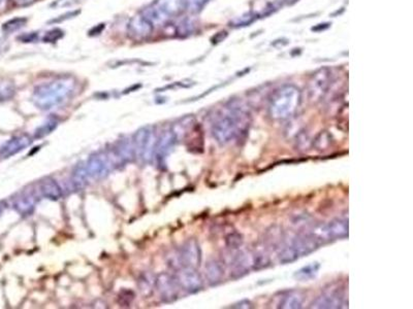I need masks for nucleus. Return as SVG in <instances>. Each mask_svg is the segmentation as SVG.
I'll return each instance as SVG.
<instances>
[{"label": "nucleus", "instance_id": "1", "mask_svg": "<svg viewBox=\"0 0 413 309\" xmlns=\"http://www.w3.org/2000/svg\"><path fill=\"white\" fill-rule=\"evenodd\" d=\"M251 113L248 107L239 100L229 101L221 110L212 126L214 138L220 144L237 140L248 131Z\"/></svg>", "mask_w": 413, "mask_h": 309}, {"label": "nucleus", "instance_id": "2", "mask_svg": "<svg viewBox=\"0 0 413 309\" xmlns=\"http://www.w3.org/2000/svg\"><path fill=\"white\" fill-rule=\"evenodd\" d=\"M75 90V81L71 76H62L42 84L34 89L32 101L43 110H48L64 103Z\"/></svg>", "mask_w": 413, "mask_h": 309}, {"label": "nucleus", "instance_id": "3", "mask_svg": "<svg viewBox=\"0 0 413 309\" xmlns=\"http://www.w3.org/2000/svg\"><path fill=\"white\" fill-rule=\"evenodd\" d=\"M300 103V89L293 85H286L272 96L269 104V113L274 120H286L297 111Z\"/></svg>", "mask_w": 413, "mask_h": 309}, {"label": "nucleus", "instance_id": "4", "mask_svg": "<svg viewBox=\"0 0 413 309\" xmlns=\"http://www.w3.org/2000/svg\"><path fill=\"white\" fill-rule=\"evenodd\" d=\"M121 164H123V162L112 148L109 150L97 151L91 154L85 167L88 177L90 179L98 181L108 177L114 168L121 166Z\"/></svg>", "mask_w": 413, "mask_h": 309}, {"label": "nucleus", "instance_id": "5", "mask_svg": "<svg viewBox=\"0 0 413 309\" xmlns=\"http://www.w3.org/2000/svg\"><path fill=\"white\" fill-rule=\"evenodd\" d=\"M184 9V0H155L141 13L153 24L164 25Z\"/></svg>", "mask_w": 413, "mask_h": 309}, {"label": "nucleus", "instance_id": "6", "mask_svg": "<svg viewBox=\"0 0 413 309\" xmlns=\"http://www.w3.org/2000/svg\"><path fill=\"white\" fill-rule=\"evenodd\" d=\"M320 244L321 242L311 233L299 236L293 239L289 246L282 250L279 256V260L282 264L294 262L299 258L314 252L320 246Z\"/></svg>", "mask_w": 413, "mask_h": 309}, {"label": "nucleus", "instance_id": "7", "mask_svg": "<svg viewBox=\"0 0 413 309\" xmlns=\"http://www.w3.org/2000/svg\"><path fill=\"white\" fill-rule=\"evenodd\" d=\"M202 252L199 243L194 239L186 241L174 255L170 256V265L177 269L196 268L201 265Z\"/></svg>", "mask_w": 413, "mask_h": 309}, {"label": "nucleus", "instance_id": "8", "mask_svg": "<svg viewBox=\"0 0 413 309\" xmlns=\"http://www.w3.org/2000/svg\"><path fill=\"white\" fill-rule=\"evenodd\" d=\"M134 154L136 158L149 162L154 156L155 147V128L146 126L137 130L132 137Z\"/></svg>", "mask_w": 413, "mask_h": 309}, {"label": "nucleus", "instance_id": "9", "mask_svg": "<svg viewBox=\"0 0 413 309\" xmlns=\"http://www.w3.org/2000/svg\"><path fill=\"white\" fill-rule=\"evenodd\" d=\"M310 233L315 236L321 243L345 238L348 236V220L335 219L324 225L316 227Z\"/></svg>", "mask_w": 413, "mask_h": 309}, {"label": "nucleus", "instance_id": "10", "mask_svg": "<svg viewBox=\"0 0 413 309\" xmlns=\"http://www.w3.org/2000/svg\"><path fill=\"white\" fill-rule=\"evenodd\" d=\"M155 287L160 299L166 303H172L179 297L180 285L175 275L163 272L155 277Z\"/></svg>", "mask_w": 413, "mask_h": 309}, {"label": "nucleus", "instance_id": "11", "mask_svg": "<svg viewBox=\"0 0 413 309\" xmlns=\"http://www.w3.org/2000/svg\"><path fill=\"white\" fill-rule=\"evenodd\" d=\"M332 81V72L328 68L323 67L312 75L309 81L308 91L311 101H318L326 93Z\"/></svg>", "mask_w": 413, "mask_h": 309}, {"label": "nucleus", "instance_id": "12", "mask_svg": "<svg viewBox=\"0 0 413 309\" xmlns=\"http://www.w3.org/2000/svg\"><path fill=\"white\" fill-rule=\"evenodd\" d=\"M154 30L153 24L142 14L133 16L127 25V33L131 40L143 42L149 38Z\"/></svg>", "mask_w": 413, "mask_h": 309}, {"label": "nucleus", "instance_id": "13", "mask_svg": "<svg viewBox=\"0 0 413 309\" xmlns=\"http://www.w3.org/2000/svg\"><path fill=\"white\" fill-rule=\"evenodd\" d=\"M180 288L184 289L189 294H195L200 292L204 286V281L201 274L196 271L195 268H182L178 270L176 275Z\"/></svg>", "mask_w": 413, "mask_h": 309}, {"label": "nucleus", "instance_id": "14", "mask_svg": "<svg viewBox=\"0 0 413 309\" xmlns=\"http://www.w3.org/2000/svg\"><path fill=\"white\" fill-rule=\"evenodd\" d=\"M345 304V295L340 288L329 289L312 302L310 308L315 309H337Z\"/></svg>", "mask_w": 413, "mask_h": 309}, {"label": "nucleus", "instance_id": "15", "mask_svg": "<svg viewBox=\"0 0 413 309\" xmlns=\"http://www.w3.org/2000/svg\"><path fill=\"white\" fill-rule=\"evenodd\" d=\"M38 192L30 189L23 190L14 198V207L21 216H30L38 201Z\"/></svg>", "mask_w": 413, "mask_h": 309}, {"label": "nucleus", "instance_id": "16", "mask_svg": "<svg viewBox=\"0 0 413 309\" xmlns=\"http://www.w3.org/2000/svg\"><path fill=\"white\" fill-rule=\"evenodd\" d=\"M177 136L176 134L173 132V130H168L164 131L158 140L156 141L155 147H154V156L157 162L162 163L166 158L169 156L170 152L173 150L176 142H177Z\"/></svg>", "mask_w": 413, "mask_h": 309}, {"label": "nucleus", "instance_id": "17", "mask_svg": "<svg viewBox=\"0 0 413 309\" xmlns=\"http://www.w3.org/2000/svg\"><path fill=\"white\" fill-rule=\"evenodd\" d=\"M32 143V138L27 134H22L19 135L9 140L3 147L0 149V154L4 158H9L13 154L23 150L27 146H29Z\"/></svg>", "mask_w": 413, "mask_h": 309}, {"label": "nucleus", "instance_id": "18", "mask_svg": "<svg viewBox=\"0 0 413 309\" xmlns=\"http://www.w3.org/2000/svg\"><path fill=\"white\" fill-rule=\"evenodd\" d=\"M37 192L42 197H45L52 201H57L62 197V190L60 186L51 178H47L38 183Z\"/></svg>", "mask_w": 413, "mask_h": 309}, {"label": "nucleus", "instance_id": "19", "mask_svg": "<svg viewBox=\"0 0 413 309\" xmlns=\"http://www.w3.org/2000/svg\"><path fill=\"white\" fill-rule=\"evenodd\" d=\"M304 299H305V296L301 292H296V291L288 292L281 298L278 304V308H282V309L302 308Z\"/></svg>", "mask_w": 413, "mask_h": 309}, {"label": "nucleus", "instance_id": "20", "mask_svg": "<svg viewBox=\"0 0 413 309\" xmlns=\"http://www.w3.org/2000/svg\"><path fill=\"white\" fill-rule=\"evenodd\" d=\"M206 276L210 284H218L223 278V269L221 265L216 261L209 262L206 265Z\"/></svg>", "mask_w": 413, "mask_h": 309}, {"label": "nucleus", "instance_id": "21", "mask_svg": "<svg viewBox=\"0 0 413 309\" xmlns=\"http://www.w3.org/2000/svg\"><path fill=\"white\" fill-rule=\"evenodd\" d=\"M320 265L319 263H311L303 268H301L299 271L294 273V277H296L300 281H309L312 280L313 278H315L318 271H319Z\"/></svg>", "mask_w": 413, "mask_h": 309}, {"label": "nucleus", "instance_id": "22", "mask_svg": "<svg viewBox=\"0 0 413 309\" xmlns=\"http://www.w3.org/2000/svg\"><path fill=\"white\" fill-rule=\"evenodd\" d=\"M88 173L85 165H78L74 168L72 173V183L76 189L84 188L88 183Z\"/></svg>", "mask_w": 413, "mask_h": 309}, {"label": "nucleus", "instance_id": "23", "mask_svg": "<svg viewBox=\"0 0 413 309\" xmlns=\"http://www.w3.org/2000/svg\"><path fill=\"white\" fill-rule=\"evenodd\" d=\"M16 94V87L12 81H0V102L11 100Z\"/></svg>", "mask_w": 413, "mask_h": 309}, {"label": "nucleus", "instance_id": "24", "mask_svg": "<svg viewBox=\"0 0 413 309\" xmlns=\"http://www.w3.org/2000/svg\"><path fill=\"white\" fill-rule=\"evenodd\" d=\"M140 291L144 296H149L153 292V285L155 284V278H152L148 273H143L137 280Z\"/></svg>", "mask_w": 413, "mask_h": 309}, {"label": "nucleus", "instance_id": "25", "mask_svg": "<svg viewBox=\"0 0 413 309\" xmlns=\"http://www.w3.org/2000/svg\"><path fill=\"white\" fill-rule=\"evenodd\" d=\"M58 126V121L56 119H49L47 122H45L42 126H39L35 130L34 137L35 138H43L47 135L51 134Z\"/></svg>", "mask_w": 413, "mask_h": 309}, {"label": "nucleus", "instance_id": "26", "mask_svg": "<svg viewBox=\"0 0 413 309\" xmlns=\"http://www.w3.org/2000/svg\"><path fill=\"white\" fill-rule=\"evenodd\" d=\"M27 18H14L12 20L7 21L3 25V30L6 33H13L18 31L19 29H21L24 27L27 23Z\"/></svg>", "mask_w": 413, "mask_h": 309}, {"label": "nucleus", "instance_id": "27", "mask_svg": "<svg viewBox=\"0 0 413 309\" xmlns=\"http://www.w3.org/2000/svg\"><path fill=\"white\" fill-rule=\"evenodd\" d=\"M192 31H193V24L191 21L187 20V19H184V20L179 22L174 28L175 35L179 36V37L188 36L192 33Z\"/></svg>", "mask_w": 413, "mask_h": 309}, {"label": "nucleus", "instance_id": "28", "mask_svg": "<svg viewBox=\"0 0 413 309\" xmlns=\"http://www.w3.org/2000/svg\"><path fill=\"white\" fill-rule=\"evenodd\" d=\"M210 0H184V9L190 14H198L208 5Z\"/></svg>", "mask_w": 413, "mask_h": 309}, {"label": "nucleus", "instance_id": "29", "mask_svg": "<svg viewBox=\"0 0 413 309\" xmlns=\"http://www.w3.org/2000/svg\"><path fill=\"white\" fill-rule=\"evenodd\" d=\"M63 35H64L63 30L59 29V28H54V29L48 31L45 34L43 41H44V43H47V44H55L59 40H61V38L63 37Z\"/></svg>", "mask_w": 413, "mask_h": 309}, {"label": "nucleus", "instance_id": "30", "mask_svg": "<svg viewBox=\"0 0 413 309\" xmlns=\"http://www.w3.org/2000/svg\"><path fill=\"white\" fill-rule=\"evenodd\" d=\"M254 17H252L251 15H247V16H242L238 19H235V20L232 22V26L234 27H240V26H247L249 24H251L254 21Z\"/></svg>", "mask_w": 413, "mask_h": 309}, {"label": "nucleus", "instance_id": "31", "mask_svg": "<svg viewBox=\"0 0 413 309\" xmlns=\"http://www.w3.org/2000/svg\"><path fill=\"white\" fill-rule=\"evenodd\" d=\"M37 38H38L37 33L36 32H31V33H25V34L20 35L18 37V41H20L21 43L28 44V43H34L37 40Z\"/></svg>", "mask_w": 413, "mask_h": 309}, {"label": "nucleus", "instance_id": "32", "mask_svg": "<svg viewBox=\"0 0 413 309\" xmlns=\"http://www.w3.org/2000/svg\"><path fill=\"white\" fill-rule=\"evenodd\" d=\"M75 3H76V0H56V2L52 4V7L56 9H62V8L72 6Z\"/></svg>", "mask_w": 413, "mask_h": 309}, {"label": "nucleus", "instance_id": "33", "mask_svg": "<svg viewBox=\"0 0 413 309\" xmlns=\"http://www.w3.org/2000/svg\"><path fill=\"white\" fill-rule=\"evenodd\" d=\"M81 12L80 11H74V12H71V13H67V14H65L64 16H60L61 18H58V19H54L53 21H51V22H61V21H65V20H68V19H70V18H72V17H75L76 15H78L80 14Z\"/></svg>", "mask_w": 413, "mask_h": 309}, {"label": "nucleus", "instance_id": "34", "mask_svg": "<svg viewBox=\"0 0 413 309\" xmlns=\"http://www.w3.org/2000/svg\"><path fill=\"white\" fill-rule=\"evenodd\" d=\"M226 36H227V33H226L225 31L218 32L217 34H215V35L213 36V38H212V43H213V44H218V43L222 42Z\"/></svg>", "mask_w": 413, "mask_h": 309}, {"label": "nucleus", "instance_id": "35", "mask_svg": "<svg viewBox=\"0 0 413 309\" xmlns=\"http://www.w3.org/2000/svg\"><path fill=\"white\" fill-rule=\"evenodd\" d=\"M253 306H252V303L250 302V301H248V300H242L241 302H239V303H237V304H233L232 306H230V308H245V309H248V308H252Z\"/></svg>", "mask_w": 413, "mask_h": 309}, {"label": "nucleus", "instance_id": "36", "mask_svg": "<svg viewBox=\"0 0 413 309\" xmlns=\"http://www.w3.org/2000/svg\"><path fill=\"white\" fill-rule=\"evenodd\" d=\"M16 6L18 7H27L33 4L35 0H13Z\"/></svg>", "mask_w": 413, "mask_h": 309}, {"label": "nucleus", "instance_id": "37", "mask_svg": "<svg viewBox=\"0 0 413 309\" xmlns=\"http://www.w3.org/2000/svg\"><path fill=\"white\" fill-rule=\"evenodd\" d=\"M105 27H106L105 24H100V25L93 27L90 31V35H96V34L102 33V31L105 29Z\"/></svg>", "mask_w": 413, "mask_h": 309}, {"label": "nucleus", "instance_id": "38", "mask_svg": "<svg viewBox=\"0 0 413 309\" xmlns=\"http://www.w3.org/2000/svg\"><path fill=\"white\" fill-rule=\"evenodd\" d=\"M9 43L6 40H3V38H0V53H4L7 52L9 50Z\"/></svg>", "mask_w": 413, "mask_h": 309}, {"label": "nucleus", "instance_id": "39", "mask_svg": "<svg viewBox=\"0 0 413 309\" xmlns=\"http://www.w3.org/2000/svg\"><path fill=\"white\" fill-rule=\"evenodd\" d=\"M6 203L5 202H0V215L3 214L4 212V210H5V208H6Z\"/></svg>", "mask_w": 413, "mask_h": 309}, {"label": "nucleus", "instance_id": "40", "mask_svg": "<svg viewBox=\"0 0 413 309\" xmlns=\"http://www.w3.org/2000/svg\"><path fill=\"white\" fill-rule=\"evenodd\" d=\"M7 3V0H0V8H3Z\"/></svg>", "mask_w": 413, "mask_h": 309}]
</instances>
